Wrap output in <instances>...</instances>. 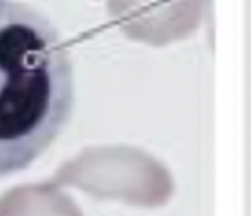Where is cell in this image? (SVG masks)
Returning a JSON list of instances; mask_svg holds the SVG:
<instances>
[{
    "mask_svg": "<svg viewBox=\"0 0 251 216\" xmlns=\"http://www.w3.org/2000/svg\"><path fill=\"white\" fill-rule=\"evenodd\" d=\"M54 185H71L98 200L135 207H161L174 192V179L163 162L133 146L87 148L59 166Z\"/></svg>",
    "mask_w": 251,
    "mask_h": 216,
    "instance_id": "obj_2",
    "label": "cell"
},
{
    "mask_svg": "<svg viewBox=\"0 0 251 216\" xmlns=\"http://www.w3.org/2000/svg\"><path fill=\"white\" fill-rule=\"evenodd\" d=\"M0 216H85L54 183L21 185L0 196Z\"/></svg>",
    "mask_w": 251,
    "mask_h": 216,
    "instance_id": "obj_4",
    "label": "cell"
},
{
    "mask_svg": "<svg viewBox=\"0 0 251 216\" xmlns=\"http://www.w3.org/2000/svg\"><path fill=\"white\" fill-rule=\"evenodd\" d=\"M74 106L69 48L41 11L0 0V178L28 168Z\"/></svg>",
    "mask_w": 251,
    "mask_h": 216,
    "instance_id": "obj_1",
    "label": "cell"
},
{
    "mask_svg": "<svg viewBox=\"0 0 251 216\" xmlns=\"http://www.w3.org/2000/svg\"><path fill=\"white\" fill-rule=\"evenodd\" d=\"M211 0H107V11L124 35L151 47L187 39L203 21Z\"/></svg>",
    "mask_w": 251,
    "mask_h": 216,
    "instance_id": "obj_3",
    "label": "cell"
}]
</instances>
